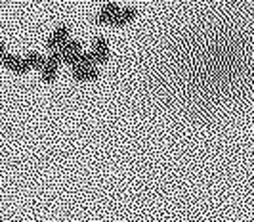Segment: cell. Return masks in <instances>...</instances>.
<instances>
[{
    "label": "cell",
    "instance_id": "6da1fadb",
    "mask_svg": "<svg viewBox=\"0 0 254 222\" xmlns=\"http://www.w3.org/2000/svg\"><path fill=\"white\" fill-rule=\"evenodd\" d=\"M0 66H4L6 69H10V71L17 73V75H25V73L31 71L23 58H19V56H15V54H8V52L0 58Z\"/></svg>",
    "mask_w": 254,
    "mask_h": 222
},
{
    "label": "cell",
    "instance_id": "277c9868",
    "mask_svg": "<svg viewBox=\"0 0 254 222\" xmlns=\"http://www.w3.org/2000/svg\"><path fill=\"white\" fill-rule=\"evenodd\" d=\"M121 10V6L119 4H115V2H109V4H105L100 13H98V17H96V23L98 25H111V21L115 19V15L119 13Z\"/></svg>",
    "mask_w": 254,
    "mask_h": 222
},
{
    "label": "cell",
    "instance_id": "7a4b0ae2",
    "mask_svg": "<svg viewBox=\"0 0 254 222\" xmlns=\"http://www.w3.org/2000/svg\"><path fill=\"white\" fill-rule=\"evenodd\" d=\"M92 56L96 60V66H105L109 62V42L103 39V37H98L92 44Z\"/></svg>",
    "mask_w": 254,
    "mask_h": 222
},
{
    "label": "cell",
    "instance_id": "ba28073f",
    "mask_svg": "<svg viewBox=\"0 0 254 222\" xmlns=\"http://www.w3.org/2000/svg\"><path fill=\"white\" fill-rule=\"evenodd\" d=\"M58 71H60V67L50 66V64H46V62H44V66H42V69H40L42 80H44L46 84H52V82L56 80V77H58Z\"/></svg>",
    "mask_w": 254,
    "mask_h": 222
},
{
    "label": "cell",
    "instance_id": "5b68a950",
    "mask_svg": "<svg viewBox=\"0 0 254 222\" xmlns=\"http://www.w3.org/2000/svg\"><path fill=\"white\" fill-rule=\"evenodd\" d=\"M67 39H69V27L60 25L54 33H52L50 37H48L46 46H48V50H58V48H60Z\"/></svg>",
    "mask_w": 254,
    "mask_h": 222
},
{
    "label": "cell",
    "instance_id": "9c48e42d",
    "mask_svg": "<svg viewBox=\"0 0 254 222\" xmlns=\"http://www.w3.org/2000/svg\"><path fill=\"white\" fill-rule=\"evenodd\" d=\"M4 54H6V46H4V42H2V40H0V58H2V56H4Z\"/></svg>",
    "mask_w": 254,
    "mask_h": 222
},
{
    "label": "cell",
    "instance_id": "3957f363",
    "mask_svg": "<svg viewBox=\"0 0 254 222\" xmlns=\"http://www.w3.org/2000/svg\"><path fill=\"white\" fill-rule=\"evenodd\" d=\"M100 78V71L96 67H73V80L76 82H94Z\"/></svg>",
    "mask_w": 254,
    "mask_h": 222
},
{
    "label": "cell",
    "instance_id": "8992f818",
    "mask_svg": "<svg viewBox=\"0 0 254 222\" xmlns=\"http://www.w3.org/2000/svg\"><path fill=\"white\" fill-rule=\"evenodd\" d=\"M136 17H138V10H136V8H121L119 13L115 15V19L111 21V25L125 27V25H128V23H132Z\"/></svg>",
    "mask_w": 254,
    "mask_h": 222
},
{
    "label": "cell",
    "instance_id": "52a82bcc",
    "mask_svg": "<svg viewBox=\"0 0 254 222\" xmlns=\"http://www.w3.org/2000/svg\"><path fill=\"white\" fill-rule=\"evenodd\" d=\"M23 60H25V64L29 66V69H38L40 71L42 66H44V56L38 52H33V50L27 54Z\"/></svg>",
    "mask_w": 254,
    "mask_h": 222
}]
</instances>
